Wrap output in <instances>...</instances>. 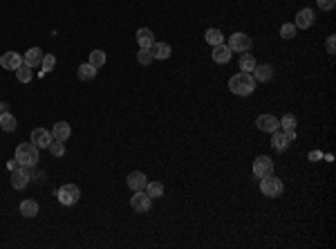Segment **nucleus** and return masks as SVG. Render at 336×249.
Returning <instances> with one entry per match:
<instances>
[{
	"mask_svg": "<svg viewBox=\"0 0 336 249\" xmlns=\"http://www.w3.org/2000/svg\"><path fill=\"white\" fill-rule=\"evenodd\" d=\"M148 50H151L152 58H159V61H166V58L173 54V50H170V45H168V43H152Z\"/></svg>",
	"mask_w": 336,
	"mask_h": 249,
	"instance_id": "f3484780",
	"label": "nucleus"
},
{
	"mask_svg": "<svg viewBox=\"0 0 336 249\" xmlns=\"http://www.w3.org/2000/svg\"><path fill=\"white\" fill-rule=\"evenodd\" d=\"M229 90L238 97H249L255 90V79L251 72H238L235 76L229 79Z\"/></svg>",
	"mask_w": 336,
	"mask_h": 249,
	"instance_id": "f257e3e1",
	"label": "nucleus"
},
{
	"mask_svg": "<svg viewBox=\"0 0 336 249\" xmlns=\"http://www.w3.org/2000/svg\"><path fill=\"white\" fill-rule=\"evenodd\" d=\"M336 36H327V43H325V47H327V54H336Z\"/></svg>",
	"mask_w": 336,
	"mask_h": 249,
	"instance_id": "f704fd0d",
	"label": "nucleus"
},
{
	"mask_svg": "<svg viewBox=\"0 0 336 249\" xmlns=\"http://www.w3.org/2000/svg\"><path fill=\"white\" fill-rule=\"evenodd\" d=\"M204 38H206V43H209V45H220V43H224V34H222L220 29H215V27L206 29Z\"/></svg>",
	"mask_w": 336,
	"mask_h": 249,
	"instance_id": "b1692460",
	"label": "nucleus"
},
{
	"mask_svg": "<svg viewBox=\"0 0 336 249\" xmlns=\"http://www.w3.org/2000/svg\"><path fill=\"white\" fill-rule=\"evenodd\" d=\"M7 166H9V171H14V168H18V166H20V164H18V160H16V157H14L12 162H7Z\"/></svg>",
	"mask_w": 336,
	"mask_h": 249,
	"instance_id": "e433bc0d",
	"label": "nucleus"
},
{
	"mask_svg": "<svg viewBox=\"0 0 336 249\" xmlns=\"http://www.w3.org/2000/svg\"><path fill=\"white\" fill-rule=\"evenodd\" d=\"M126 184L130 191H146V184H148V178H146L141 171H133V173L126 178Z\"/></svg>",
	"mask_w": 336,
	"mask_h": 249,
	"instance_id": "9d476101",
	"label": "nucleus"
},
{
	"mask_svg": "<svg viewBox=\"0 0 336 249\" xmlns=\"http://www.w3.org/2000/svg\"><path fill=\"white\" fill-rule=\"evenodd\" d=\"M253 175L258 178V180H262V178H267V175H273V162L267 155L255 157V162H253Z\"/></svg>",
	"mask_w": 336,
	"mask_h": 249,
	"instance_id": "6e6552de",
	"label": "nucleus"
},
{
	"mask_svg": "<svg viewBox=\"0 0 336 249\" xmlns=\"http://www.w3.org/2000/svg\"><path fill=\"white\" fill-rule=\"evenodd\" d=\"M16 160L20 166H36L38 164V146L32 144V142H27V144H18L16 148Z\"/></svg>",
	"mask_w": 336,
	"mask_h": 249,
	"instance_id": "f03ea898",
	"label": "nucleus"
},
{
	"mask_svg": "<svg viewBox=\"0 0 336 249\" xmlns=\"http://www.w3.org/2000/svg\"><path fill=\"white\" fill-rule=\"evenodd\" d=\"M320 157H323V153H320V151H312V153H309V160H312V162H316V160H320Z\"/></svg>",
	"mask_w": 336,
	"mask_h": 249,
	"instance_id": "c9c22d12",
	"label": "nucleus"
},
{
	"mask_svg": "<svg viewBox=\"0 0 336 249\" xmlns=\"http://www.w3.org/2000/svg\"><path fill=\"white\" fill-rule=\"evenodd\" d=\"M137 61H139L141 65H148V63H152L155 58H152V54H151V50H148V47H139V54H137Z\"/></svg>",
	"mask_w": 336,
	"mask_h": 249,
	"instance_id": "7c9ffc66",
	"label": "nucleus"
},
{
	"mask_svg": "<svg viewBox=\"0 0 336 249\" xmlns=\"http://www.w3.org/2000/svg\"><path fill=\"white\" fill-rule=\"evenodd\" d=\"M285 191L283 182L278 180V178H273V175H267V178H262L260 180V193L267 197H278L280 193Z\"/></svg>",
	"mask_w": 336,
	"mask_h": 249,
	"instance_id": "39448f33",
	"label": "nucleus"
},
{
	"mask_svg": "<svg viewBox=\"0 0 336 249\" xmlns=\"http://www.w3.org/2000/svg\"><path fill=\"white\" fill-rule=\"evenodd\" d=\"M271 76H273V68H271V65H255V68H253V79H255V81L267 83Z\"/></svg>",
	"mask_w": 336,
	"mask_h": 249,
	"instance_id": "aec40b11",
	"label": "nucleus"
},
{
	"mask_svg": "<svg viewBox=\"0 0 336 249\" xmlns=\"http://www.w3.org/2000/svg\"><path fill=\"white\" fill-rule=\"evenodd\" d=\"M56 197H58V202H61V204L72 207V204L79 202V197H81V189H79L76 184H63L56 191Z\"/></svg>",
	"mask_w": 336,
	"mask_h": 249,
	"instance_id": "7ed1b4c3",
	"label": "nucleus"
},
{
	"mask_svg": "<svg viewBox=\"0 0 336 249\" xmlns=\"http://www.w3.org/2000/svg\"><path fill=\"white\" fill-rule=\"evenodd\" d=\"M280 126H283V130H296V117L285 115L283 119H280Z\"/></svg>",
	"mask_w": 336,
	"mask_h": 249,
	"instance_id": "473e14b6",
	"label": "nucleus"
},
{
	"mask_svg": "<svg viewBox=\"0 0 336 249\" xmlns=\"http://www.w3.org/2000/svg\"><path fill=\"white\" fill-rule=\"evenodd\" d=\"M130 207H133L137 213H146V211H151V207H152V197L146 191H134L133 197H130Z\"/></svg>",
	"mask_w": 336,
	"mask_h": 249,
	"instance_id": "0eeeda50",
	"label": "nucleus"
},
{
	"mask_svg": "<svg viewBox=\"0 0 336 249\" xmlns=\"http://www.w3.org/2000/svg\"><path fill=\"white\" fill-rule=\"evenodd\" d=\"M20 65H23V56H20L18 52H5L2 56H0V68L14 70V72H16Z\"/></svg>",
	"mask_w": 336,
	"mask_h": 249,
	"instance_id": "ddd939ff",
	"label": "nucleus"
},
{
	"mask_svg": "<svg viewBox=\"0 0 336 249\" xmlns=\"http://www.w3.org/2000/svg\"><path fill=\"white\" fill-rule=\"evenodd\" d=\"M76 76H79L81 81H92L94 76H97V68L90 63H83V65H79V70H76Z\"/></svg>",
	"mask_w": 336,
	"mask_h": 249,
	"instance_id": "4be33fe9",
	"label": "nucleus"
},
{
	"mask_svg": "<svg viewBox=\"0 0 336 249\" xmlns=\"http://www.w3.org/2000/svg\"><path fill=\"white\" fill-rule=\"evenodd\" d=\"M146 193L155 200V197H162L164 196V186H162V182H148L146 184Z\"/></svg>",
	"mask_w": 336,
	"mask_h": 249,
	"instance_id": "c85d7f7f",
	"label": "nucleus"
},
{
	"mask_svg": "<svg viewBox=\"0 0 336 249\" xmlns=\"http://www.w3.org/2000/svg\"><path fill=\"white\" fill-rule=\"evenodd\" d=\"M296 29H298V27H296L294 23H285L283 27H280V36H283L285 41H289V38H294V36H296Z\"/></svg>",
	"mask_w": 336,
	"mask_h": 249,
	"instance_id": "c756f323",
	"label": "nucleus"
},
{
	"mask_svg": "<svg viewBox=\"0 0 336 249\" xmlns=\"http://www.w3.org/2000/svg\"><path fill=\"white\" fill-rule=\"evenodd\" d=\"M255 126L260 128L262 133H276L280 128V119H276L273 115H260L255 119Z\"/></svg>",
	"mask_w": 336,
	"mask_h": 249,
	"instance_id": "9b49d317",
	"label": "nucleus"
},
{
	"mask_svg": "<svg viewBox=\"0 0 336 249\" xmlns=\"http://www.w3.org/2000/svg\"><path fill=\"white\" fill-rule=\"evenodd\" d=\"M16 117L12 115V112H0V128L5 130V133H12V130H16Z\"/></svg>",
	"mask_w": 336,
	"mask_h": 249,
	"instance_id": "5701e85b",
	"label": "nucleus"
},
{
	"mask_svg": "<svg viewBox=\"0 0 336 249\" xmlns=\"http://www.w3.org/2000/svg\"><path fill=\"white\" fill-rule=\"evenodd\" d=\"M7 108H9V104H0V112H7Z\"/></svg>",
	"mask_w": 336,
	"mask_h": 249,
	"instance_id": "4c0bfd02",
	"label": "nucleus"
},
{
	"mask_svg": "<svg viewBox=\"0 0 336 249\" xmlns=\"http://www.w3.org/2000/svg\"><path fill=\"white\" fill-rule=\"evenodd\" d=\"M316 5H319L320 9H325V12H330V9H334L336 0H316Z\"/></svg>",
	"mask_w": 336,
	"mask_h": 249,
	"instance_id": "72a5a7b5",
	"label": "nucleus"
},
{
	"mask_svg": "<svg viewBox=\"0 0 336 249\" xmlns=\"http://www.w3.org/2000/svg\"><path fill=\"white\" fill-rule=\"evenodd\" d=\"M32 70H34V68H29V65H20V68H18L16 70V76H18V81H20V83H29V81H32V76H34V72H32Z\"/></svg>",
	"mask_w": 336,
	"mask_h": 249,
	"instance_id": "bb28decb",
	"label": "nucleus"
},
{
	"mask_svg": "<svg viewBox=\"0 0 336 249\" xmlns=\"http://www.w3.org/2000/svg\"><path fill=\"white\" fill-rule=\"evenodd\" d=\"M50 153H52V157H63L65 155L63 142H56V139H52V144H50Z\"/></svg>",
	"mask_w": 336,
	"mask_h": 249,
	"instance_id": "2f4dec72",
	"label": "nucleus"
},
{
	"mask_svg": "<svg viewBox=\"0 0 336 249\" xmlns=\"http://www.w3.org/2000/svg\"><path fill=\"white\" fill-rule=\"evenodd\" d=\"M29 180H32V175H29L27 166H18L12 171V186L16 191H23L25 186L29 184Z\"/></svg>",
	"mask_w": 336,
	"mask_h": 249,
	"instance_id": "1a4fd4ad",
	"label": "nucleus"
},
{
	"mask_svg": "<svg viewBox=\"0 0 336 249\" xmlns=\"http://www.w3.org/2000/svg\"><path fill=\"white\" fill-rule=\"evenodd\" d=\"M72 135V126L67 122H58L54 124L52 128V139H56V142H67Z\"/></svg>",
	"mask_w": 336,
	"mask_h": 249,
	"instance_id": "2eb2a0df",
	"label": "nucleus"
},
{
	"mask_svg": "<svg viewBox=\"0 0 336 249\" xmlns=\"http://www.w3.org/2000/svg\"><path fill=\"white\" fill-rule=\"evenodd\" d=\"M137 43H139V47H151L155 43V36H152L151 29L148 27L137 29Z\"/></svg>",
	"mask_w": 336,
	"mask_h": 249,
	"instance_id": "412c9836",
	"label": "nucleus"
},
{
	"mask_svg": "<svg viewBox=\"0 0 336 249\" xmlns=\"http://www.w3.org/2000/svg\"><path fill=\"white\" fill-rule=\"evenodd\" d=\"M90 65H94V68H103L105 65V52L103 50H94V52H90V61H87Z\"/></svg>",
	"mask_w": 336,
	"mask_h": 249,
	"instance_id": "a878e982",
	"label": "nucleus"
},
{
	"mask_svg": "<svg viewBox=\"0 0 336 249\" xmlns=\"http://www.w3.org/2000/svg\"><path fill=\"white\" fill-rule=\"evenodd\" d=\"M20 215L23 218H36L38 215V202L36 200H23L20 202Z\"/></svg>",
	"mask_w": 336,
	"mask_h": 249,
	"instance_id": "6ab92c4d",
	"label": "nucleus"
},
{
	"mask_svg": "<svg viewBox=\"0 0 336 249\" xmlns=\"http://www.w3.org/2000/svg\"><path fill=\"white\" fill-rule=\"evenodd\" d=\"M312 23H314V12L312 9H301V12L296 14V20H294V25L296 27H301V29H307V27H312Z\"/></svg>",
	"mask_w": 336,
	"mask_h": 249,
	"instance_id": "dca6fc26",
	"label": "nucleus"
},
{
	"mask_svg": "<svg viewBox=\"0 0 336 249\" xmlns=\"http://www.w3.org/2000/svg\"><path fill=\"white\" fill-rule=\"evenodd\" d=\"M296 139V130H276V133H271V146L276 153H285L287 148H289V144Z\"/></svg>",
	"mask_w": 336,
	"mask_h": 249,
	"instance_id": "20e7f679",
	"label": "nucleus"
},
{
	"mask_svg": "<svg viewBox=\"0 0 336 249\" xmlns=\"http://www.w3.org/2000/svg\"><path fill=\"white\" fill-rule=\"evenodd\" d=\"M43 50L41 47H32V50H27L25 52V56H23V63L25 65H29V68H38V65L43 63Z\"/></svg>",
	"mask_w": 336,
	"mask_h": 249,
	"instance_id": "4468645a",
	"label": "nucleus"
},
{
	"mask_svg": "<svg viewBox=\"0 0 336 249\" xmlns=\"http://www.w3.org/2000/svg\"><path fill=\"white\" fill-rule=\"evenodd\" d=\"M229 50L231 52H249L251 50V36H247L244 32H235L229 36Z\"/></svg>",
	"mask_w": 336,
	"mask_h": 249,
	"instance_id": "423d86ee",
	"label": "nucleus"
},
{
	"mask_svg": "<svg viewBox=\"0 0 336 249\" xmlns=\"http://www.w3.org/2000/svg\"><path fill=\"white\" fill-rule=\"evenodd\" d=\"M32 144L38 146V151H41V148H50V144H52V130L36 128L34 133H32Z\"/></svg>",
	"mask_w": 336,
	"mask_h": 249,
	"instance_id": "f8f14e48",
	"label": "nucleus"
},
{
	"mask_svg": "<svg viewBox=\"0 0 336 249\" xmlns=\"http://www.w3.org/2000/svg\"><path fill=\"white\" fill-rule=\"evenodd\" d=\"M54 65H56V56H54V54H45V56H43V63H41V72H38V76H45L47 72L54 68Z\"/></svg>",
	"mask_w": 336,
	"mask_h": 249,
	"instance_id": "cd10ccee",
	"label": "nucleus"
},
{
	"mask_svg": "<svg viewBox=\"0 0 336 249\" xmlns=\"http://www.w3.org/2000/svg\"><path fill=\"white\" fill-rule=\"evenodd\" d=\"M229 58H231V50H229V45H224V43H220V45H213V61L215 63H229Z\"/></svg>",
	"mask_w": 336,
	"mask_h": 249,
	"instance_id": "a211bd4d",
	"label": "nucleus"
},
{
	"mask_svg": "<svg viewBox=\"0 0 336 249\" xmlns=\"http://www.w3.org/2000/svg\"><path fill=\"white\" fill-rule=\"evenodd\" d=\"M238 65H240V70H242V72H253V68H255V65H258V63H255L253 54H247V52H242V56H240Z\"/></svg>",
	"mask_w": 336,
	"mask_h": 249,
	"instance_id": "393cba45",
	"label": "nucleus"
}]
</instances>
